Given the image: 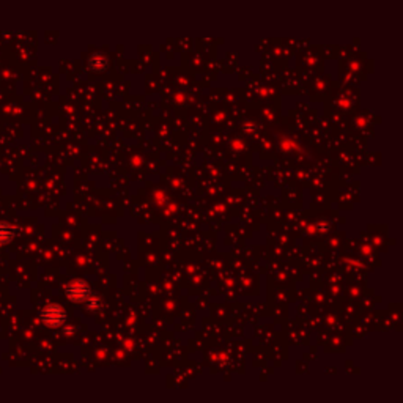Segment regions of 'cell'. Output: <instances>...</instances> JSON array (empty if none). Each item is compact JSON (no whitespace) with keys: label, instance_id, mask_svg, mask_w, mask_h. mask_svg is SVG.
<instances>
[{"label":"cell","instance_id":"obj_1","mask_svg":"<svg viewBox=\"0 0 403 403\" xmlns=\"http://www.w3.org/2000/svg\"><path fill=\"white\" fill-rule=\"evenodd\" d=\"M41 320H43V323L49 326V328H59V326L65 323L66 312L59 304H47L46 307L41 310Z\"/></svg>","mask_w":403,"mask_h":403},{"label":"cell","instance_id":"obj_2","mask_svg":"<svg viewBox=\"0 0 403 403\" xmlns=\"http://www.w3.org/2000/svg\"><path fill=\"white\" fill-rule=\"evenodd\" d=\"M66 296L73 302H85L90 296V287L84 281H73L66 287Z\"/></svg>","mask_w":403,"mask_h":403},{"label":"cell","instance_id":"obj_3","mask_svg":"<svg viewBox=\"0 0 403 403\" xmlns=\"http://www.w3.org/2000/svg\"><path fill=\"white\" fill-rule=\"evenodd\" d=\"M18 235V228L6 222H0V246L8 244Z\"/></svg>","mask_w":403,"mask_h":403}]
</instances>
